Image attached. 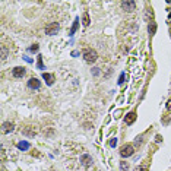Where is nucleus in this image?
Wrapping results in <instances>:
<instances>
[{
	"mask_svg": "<svg viewBox=\"0 0 171 171\" xmlns=\"http://www.w3.org/2000/svg\"><path fill=\"white\" fill-rule=\"evenodd\" d=\"M135 120H136V113H129L126 117H124V123L126 124H133L135 123Z\"/></svg>",
	"mask_w": 171,
	"mask_h": 171,
	"instance_id": "obj_9",
	"label": "nucleus"
},
{
	"mask_svg": "<svg viewBox=\"0 0 171 171\" xmlns=\"http://www.w3.org/2000/svg\"><path fill=\"white\" fill-rule=\"evenodd\" d=\"M124 76H126V73H122V76H120V79H118V84H120V85L124 82Z\"/></svg>",
	"mask_w": 171,
	"mask_h": 171,
	"instance_id": "obj_21",
	"label": "nucleus"
},
{
	"mask_svg": "<svg viewBox=\"0 0 171 171\" xmlns=\"http://www.w3.org/2000/svg\"><path fill=\"white\" fill-rule=\"evenodd\" d=\"M135 171H148V168H146V167H142V165H140V167H137Z\"/></svg>",
	"mask_w": 171,
	"mask_h": 171,
	"instance_id": "obj_22",
	"label": "nucleus"
},
{
	"mask_svg": "<svg viewBox=\"0 0 171 171\" xmlns=\"http://www.w3.org/2000/svg\"><path fill=\"white\" fill-rule=\"evenodd\" d=\"M167 22L171 24V9H168V19H167Z\"/></svg>",
	"mask_w": 171,
	"mask_h": 171,
	"instance_id": "obj_24",
	"label": "nucleus"
},
{
	"mask_svg": "<svg viewBox=\"0 0 171 171\" xmlns=\"http://www.w3.org/2000/svg\"><path fill=\"white\" fill-rule=\"evenodd\" d=\"M133 154H135V148L132 145H124V146H122V149H120V157L122 158H129Z\"/></svg>",
	"mask_w": 171,
	"mask_h": 171,
	"instance_id": "obj_2",
	"label": "nucleus"
},
{
	"mask_svg": "<svg viewBox=\"0 0 171 171\" xmlns=\"http://www.w3.org/2000/svg\"><path fill=\"white\" fill-rule=\"evenodd\" d=\"M84 59H85V62L86 63H95L97 62V59H98V54L95 50L92 48H86L85 51H84Z\"/></svg>",
	"mask_w": 171,
	"mask_h": 171,
	"instance_id": "obj_1",
	"label": "nucleus"
},
{
	"mask_svg": "<svg viewBox=\"0 0 171 171\" xmlns=\"http://www.w3.org/2000/svg\"><path fill=\"white\" fill-rule=\"evenodd\" d=\"M29 51H32V53H37V51H38V44H34L32 47H29Z\"/></svg>",
	"mask_w": 171,
	"mask_h": 171,
	"instance_id": "obj_18",
	"label": "nucleus"
},
{
	"mask_svg": "<svg viewBox=\"0 0 171 171\" xmlns=\"http://www.w3.org/2000/svg\"><path fill=\"white\" fill-rule=\"evenodd\" d=\"M120 170L122 171H129V164L126 161H120Z\"/></svg>",
	"mask_w": 171,
	"mask_h": 171,
	"instance_id": "obj_15",
	"label": "nucleus"
},
{
	"mask_svg": "<svg viewBox=\"0 0 171 171\" xmlns=\"http://www.w3.org/2000/svg\"><path fill=\"white\" fill-rule=\"evenodd\" d=\"M38 69H44V66H43V57L41 56H38Z\"/></svg>",
	"mask_w": 171,
	"mask_h": 171,
	"instance_id": "obj_17",
	"label": "nucleus"
},
{
	"mask_svg": "<svg viewBox=\"0 0 171 171\" xmlns=\"http://www.w3.org/2000/svg\"><path fill=\"white\" fill-rule=\"evenodd\" d=\"M116 145H117V139L114 137V139H111V140H110V146H113V148H114Z\"/></svg>",
	"mask_w": 171,
	"mask_h": 171,
	"instance_id": "obj_19",
	"label": "nucleus"
},
{
	"mask_svg": "<svg viewBox=\"0 0 171 171\" xmlns=\"http://www.w3.org/2000/svg\"><path fill=\"white\" fill-rule=\"evenodd\" d=\"M161 140H162V139H161V136H159V135H157V142L159 143V142H161Z\"/></svg>",
	"mask_w": 171,
	"mask_h": 171,
	"instance_id": "obj_25",
	"label": "nucleus"
},
{
	"mask_svg": "<svg viewBox=\"0 0 171 171\" xmlns=\"http://www.w3.org/2000/svg\"><path fill=\"white\" fill-rule=\"evenodd\" d=\"M99 73V70H98V67H95V70H94V75H98Z\"/></svg>",
	"mask_w": 171,
	"mask_h": 171,
	"instance_id": "obj_26",
	"label": "nucleus"
},
{
	"mask_svg": "<svg viewBox=\"0 0 171 171\" xmlns=\"http://www.w3.org/2000/svg\"><path fill=\"white\" fill-rule=\"evenodd\" d=\"M6 54H7V51H6V48L3 47V48H2V60L6 59Z\"/></svg>",
	"mask_w": 171,
	"mask_h": 171,
	"instance_id": "obj_20",
	"label": "nucleus"
},
{
	"mask_svg": "<svg viewBox=\"0 0 171 171\" xmlns=\"http://www.w3.org/2000/svg\"><path fill=\"white\" fill-rule=\"evenodd\" d=\"M15 130V124L11 123V122H5L2 124V133H11Z\"/></svg>",
	"mask_w": 171,
	"mask_h": 171,
	"instance_id": "obj_4",
	"label": "nucleus"
},
{
	"mask_svg": "<svg viewBox=\"0 0 171 171\" xmlns=\"http://www.w3.org/2000/svg\"><path fill=\"white\" fill-rule=\"evenodd\" d=\"M29 142H26V140H21V142L18 143V149H21V151H28L29 149Z\"/></svg>",
	"mask_w": 171,
	"mask_h": 171,
	"instance_id": "obj_11",
	"label": "nucleus"
},
{
	"mask_svg": "<svg viewBox=\"0 0 171 171\" xmlns=\"http://www.w3.org/2000/svg\"><path fill=\"white\" fill-rule=\"evenodd\" d=\"M122 7H123V11L132 12V11H135L136 3H135V2H122Z\"/></svg>",
	"mask_w": 171,
	"mask_h": 171,
	"instance_id": "obj_8",
	"label": "nucleus"
},
{
	"mask_svg": "<svg viewBox=\"0 0 171 171\" xmlns=\"http://www.w3.org/2000/svg\"><path fill=\"white\" fill-rule=\"evenodd\" d=\"M43 79L47 82V85H53L54 84V76L51 75V73H43Z\"/></svg>",
	"mask_w": 171,
	"mask_h": 171,
	"instance_id": "obj_10",
	"label": "nucleus"
},
{
	"mask_svg": "<svg viewBox=\"0 0 171 171\" xmlns=\"http://www.w3.org/2000/svg\"><path fill=\"white\" fill-rule=\"evenodd\" d=\"M25 67H21V66H16L13 70H12V75L15 76V78H22L24 75H25Z\"/></svg>",
	"mask_w": 171,
	"mask_h": 171,
	"instance_id": "obj_7",
	"label": "nucleus"
},
{
	"mask_svg": "<svg viewBox=\"0 0 171 171\" xmlns=\"http://www.w3.org/2000/svg\"><path fill=\"white\" fill-rule=\"evenodd\" d=\"M28 86L31 89H39V88H41V82H39L37 78H31L28 80Z\"/></svg>",
	"mask_w": 171,
	"mask_h": 171,
	"instance_id": "obj_6",
	"label": "nucleus"
},
{
	"mask_svg": "<svg viewBox=\"0 0 171 171\" xmlns=\"http://www.w3.org/2000/svg\"><path fill=\"white\" fill-rule=\"evenodd\" d=\"M82 24H84L85 26H88L89 24H91V21H89V15H88V12H85V13H84V18H82Z\"/></svg>",
	"mask_w": 171,
	"mask_h": 171,
	"instance_id": "obj_13",
	"label": "nucleus"
},
{
	"mask_svg": "<svg viewBox=\"0 0 171 171\" xmlns=\"http://www.w3.org/2000/svg\"><path fill=\"white\" fill-rule=\"evenodd\" d=\"M80 162H82L84 167H91L92 165V157L88 155V154H84L80 157Z\"/></svg>",
	"mask_w": 171,
	"mask_h": 171,
	"instance_id": "obj_5",
	"label": "nucleus"
},
{
	"mask_svg": "<svg viewBox=\"0 0 171 171\" xmlns=\"http://www.w3.org/2000/svg\"><path fill=\"white\" fill-rule=\"evenodd\" d=\"M59 29H60V25L57 22H51L45 26V34L47 35H54V34H57Z\"/></svg>",
	"mask_w": 171,
	"mask_h": 171,
	"instance_id": "obj_3",
	"label": "nucleus"
},
{
	"mask_svg": "<svg viewBox=\"0 0 171 171\" xmlns=\"http://www.w3.org/2000/svg\"><path fill=\"white\" fill-rule=\"evenodd\" d=\"M78 26H79V19L76 18V19H75V24H73V26H72V29H70V35H73V34L76 32Z\"/></svg>",
	"mask_w": 171,
	"mask_h": 171,
	"instance_id": "obj_14",
	"label": "nucleus"
},
{
	"mask_svg": "<svg viewBox=\"0 0 171 171\" xmlns=\"http://www.w3.org/2000/svg\"><path fill=\"white\" fill-rule=\"evenodd\" d=\"M148 31H149V34H151V35H154V34H155V31H157V24H155V22H151V24H149V26H148Z\"/></svg>",
	"mask_w": 171,
	"mask_h": 171,
	"instance_id": "obj_12",
	"label": "nucleus"
},
{
	"mask_svg": "<svg viewBox=\"0 0 171 171\" xmlns=\"http://www.w3.org/2000/svg\"><path fill=\"white\" fill-rule=\"evenodd\" d=\"M167 110L171 113V99H168V101H167Z\"/></svg>",
	"mask_w": 171,
	"mask_h": 171,
	"instance_id": "obj_23",
	"label": "nucleus"
},
{
	"mask_svg": "<svg viewBox=\"0 0 171 171\" xmlns=\"http://www.w3.org/2000/svg\"><path fill=\"white\" fill-rule=\"evenodd\" d=\"M24 133H25V135H28V136H34L37 132H35V130H29V129H25V130H24Z\"/></svg>",
	"mask_w": 171,
	"mask_h": 171,
	"instance_id": "obj_16",
	"label": "nucleus"
}]
</instances>
